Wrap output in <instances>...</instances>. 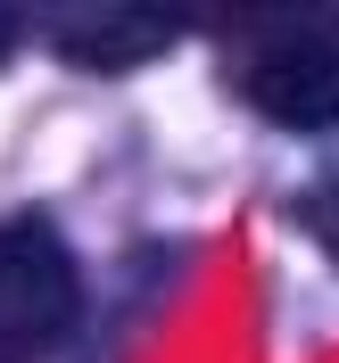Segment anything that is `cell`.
I'll return each mask as SVG.
<instances>
[{
    "label": "cell",
    "instance_id": "cell-1",
    "mask_svg": "<svg viewBox=\"0 0 339 363\" xmlns=\"http://www.w3.org/2000/svg\"><path fill=\"white\" fill-rule=\"evenodd\" d=\"M232 83L290 133L339 124V9H265L232 33Z\"/></svg>",
    "mask_w": 339,
    "mask_h": 363
},
{
    "label": "cell",
    "instance_id": "cell-2",
    "mask_svg": "<svg viewBox=\"0 0 339 363\" xmlns=\"http://www.w3.org/2000/svg\"><path fill=\"white\" fill-rule=\"evenodd\" d=\"M83 272H75L58 223L9 215L0 223V363H42L75 339Z\"/></svg>",
    "mask_w": 339,
    "mask_h": 363
},
{
    "label": "cell",
    "instance_id": "cell-3",
    "mask_svg": "<svg viewBox=\"0 0 339 363\" xmlns=\"http://www.w3.org/2000/svg\"><path fill=\"white\" fill-rule=\"evenodd\" d=\"M182 33L174 9H58V50L91 74H124Z\"/></svg>",
    "mask_w": 339,
    "mask_h": 363
},
{
    "label": "cell",
    "instance_id": "cell-4",
    "mask_svg": "<svg viewBox=\"0 0 339 363\" xmlns=\"http://www.w3.org/2000/svg\"><path fill=\"white\" fill-rule=\"evenodd\" d=\"M306 215H315L323 248H331V264H339V174H331V182H323V190H315V206H306Z\"/></svg>",
    "mask_w": 339,
    "mask_h": 363
},
{
    "label": "cell",
    "instance_id": "cell-5",
    "mask_svg": "<svg viewBox=\"0 0 339 363\" xmlns=\"http://www.w3.org/2000/svg\"><path fill=\"white\" fill-rule=\"evenodd\" d=\"M9 42H17V17H9V9H0V58H9Z\"/></svg>",
    "mask_w": 339,
    "mask_h": 363
}]
</instances>
